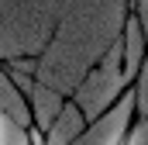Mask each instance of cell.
Returning a JSON list of instances; mask_svg holds the SVG:
<instances>
[{
	"label": "cell",
	"instance_id": "cell-1",
	"mask_svg": "<svg viewBox=\"0 0 148 145\" xmlns=\"http://www.w3.org/2000/svg\"><path fill=\"white\" fill-rule=\"evenodd\" d=\"M114 145H127V138H117V142H114Z\"/></svg>",
	"mask_w": 148,
	"mask_h": 145
}]
</instances>
